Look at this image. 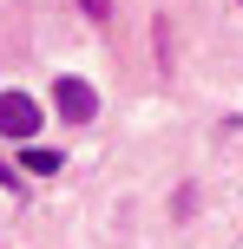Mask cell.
<instances>
[{
	"label": "cell",
	"instance_id": "6da1fadb",
	"mask_svg": "<svg viewBox=\"0 0 243 249\" xmlns=\"http://www.w3.org/2000/svg\"><path fill=\"white\" fill-rule=\"evenodd\" d=\"M33 131H39V105L26 99V92H0V138L33 144Z\"/></svg>",
	"mask_w": 243,
	"mask_h": 249
},
{
	"label": "cell",
	"instance_id": "7a4b0ae2",
	"mask_svg": "<svg viewBox=\"0 0 243 249\" xmlns=\"http://www.w3.org/2000/svg\"><path fill=\"white\" fill-rule=\"evenodd\" d=\"M53 105H59L66 124H92L99 118V92H92L86 79H59V86H53Z\"/></svg>",
	"mask_w": 243,
	"mask_h": 249
},
{
	"label": "cell",
	"instance_id": "3957f363",
	"mask_svg": "<svg viewBox=\"0 0 243 249\" xmlns=\"http://www.w3.org/2000/svg\"><path fill=\"white\" fill-rule=\"evenodd\" d=\"M20 164H26L33 177H53V171L66 164V151H53V144H26V151H20Z\"/></svg>",
	"mask_w": 243,
	"mask_h": 249
},
{
	"label": "cell",
	"instance_id": "277c9868",
	"mask_svg": "<svg viewBox=\"0 0 243 249\" xmlns=\"http://www.w3.org/2000/svg\"><path fill=\"white\" fill-rule=\"evenodd\" d=\"M79 7H86L92 20H105V13H112V0H79Z\"/></svg>",
	"mask_w": 243,
	"mask_h": 249
},
{
	"label": "cell",
	"instance_id": "5b68a950",
	"mask_svg": "<svg viewBox=\"0 0 243 249\" xmlns=\"http://www.w3.org/2000/svg\"><path fill=\"white\" fill-rule=\"evenodd\" d=\"M0 184H13V190H20V177H13V171H7V164H0Z\"/></svg>",
	"mask_w": 243,
	"mask_h": 249
}]
</instances>
